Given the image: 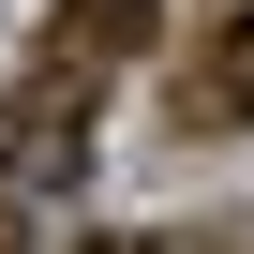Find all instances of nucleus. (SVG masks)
I'll return each instance as SVG.
<instances>
[{
  "label": "nucleus",
  "instance_id": "39448f33",
  "mask_svg": "<svg viewBox=\"0 0 254 254\" xmlns=\"http://www.w3.org/2000/svg\"><path fill=\"white\" fill-rule=\"evenodd\" d=\"M90 254H150V239H90Z\"/></svg>",
  "mask_w": 254,
  "mask_h": 254
},
{
  "label": "nucleus",
  "instance_id": "f03ea898",
  "mask_svg": "<svg viewBox=\"0 0 254 254\" xmlns=\"http://www.w3.org/2000/svg\"><path fill=\"white\" fill-rule=\"evenodd\" d=\"M165 120H180V135H239V120H254V15H209V30L180 45Z\"/></svg>",
  "mask_w": 254,
  "mask_h": 254
},
{
  "label": "nucleus",
  "instance_id": "7ed1b4c3",
  "mask_svg": "<svg viewBox=\"0 0 254 254\" xmlns=\"http://www.w3.org/2000/svg\"><path fill=\"white\" fill-rule=\"evenodd\" d=\"M135 45H150V0H60L45 15V60L60 75H120Z\"/></svg>",
  "mask_w": 254,
  "mask_h": 254
},
{
  "label": "nucleus",
  "instance_id": "20e7f679",
  "mask_svg": "<svg viewBox=\"0 0 254 254\" xmlns=\"http://www.w3.org/2000/svg\"><path fill=\"white\" fill-rule=\"evenodd\" d=\"M0 254H15V194H0Z\"/></svg>",
  "mask_w": 254,
  "mask_h": 254
},
{
  "label": "nucleus",
  "instance_id": "f257e3e1",
  "mask_svg": "<svg viewBox=\"0 0 254 254\" xmlns=\"http://www.w3.org/2000/svg\"><path fill=\"white\" fill-rule=\"evenodd\" d=\"M90 90H105V75H60V60H30V90H15V135H0V150H15V194H60V180L90 165Z\"/></svg>",
  "mask_w": 254,
  "mask_h": 254
}]
</instances>
